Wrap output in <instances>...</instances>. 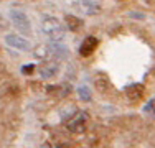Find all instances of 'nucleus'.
<instances>
[{"instance_id":"obj_1","label":"nucleus","mask_w":155,"mask_h":148,"mask_svg":"<svg viewBox=\"0 0 155 148\" xmlns=\"http://www.w3.org/2000/svg\"><path fill=\"white\" fill-rule=\"evenodd\" d=\"M41 28L43 33L46 36H50L54 41H60V40L64 38V28H63L61 21L54 17H45L41 21Z\"/></svg>"},{"instance_id":"obj_2","label":"nucleus","mask_w":155,"mask_h":148,"mask_svg":"<svg viewBox=\"0 0 155 148\" xmlns=\"http://www.w3.org/2000/svg\"><path fill=\"white\" fill-rule=\"evenodd\" d=\"M86 128H87V114L86 112H78L68 122V130L71 133H83Z\"/></svg>"},{"instance_id":"obj_3","label":"nucleus","mask_w":155,"mask_h":148,"mask_svg":"<svg viewBox=\"0 0 155 148\" xmlns=\"http://www.w3.org/2000/svg\"><path fill=\"white\" fill-rule=\"evenodd\" d=\"M10 18H12V23L15 25L20 31L30 33V30H31L30 20H28V17L23 12H20V10H12V12H10Z\"/></svg>"},{"instance_id":"obj_4","label":"nucleus","mask_w":155,"mask_h":148,"mask_svg":"<svg viewBox=\"0 0 155 148\" xmlns=\"http://www.w3.org/2000/svg\"><path fill=\"white\" fill-rule=\"evenodd\" d=\"M5 43L8 46L15 48V50H21V51H30V48H31L28 40H25L23 36H18V35H7Z\"/></svg>"},{"instance_id":"obj_5","label":"nucleus","mask_w":155,"mask_h":148,"mask_svg":"<svg viewBox=\"0 0 155 148\" xmlns=\"http://www.w3.org/2000/svg\"><path fill=\"white\" fill-rule=\"evenodd\" d=\"M78 8L86 15H97L101 12V5L96 0H78Z\"/></svg>"},{"instance_id":"obj_6","label":"nucleus","mask_w":155,"mask_h":148,"mask_svg":"<svg viewBox=\"0 0 155 148\" xmlns=\"http://www.w3.org/2000/svg\"><path fill=\"white\" fill-rule=\"evenodd\" d=\"M97 44L99 41L94 38V36H87V38H84V41L81 43V46H79V54L81 56H89V54H93L94 53V50L97 48Z\"/></svg>"},{"instance_id":"obj_7","label":"nucleus","mask_w":155,"mask_h":148,"mask_svg":"<svg viewBox=\"0 0 155 148\" xmlns=\"http://www.w3.org/2000/svg\"><path fill=\"white\" fill-rule=\"evenodd\" d=\"M125 95L130 101H139L143 95V86L142 84H130V86L125 87Z\"/></svg>"},{"instance_id":"obj_8","label":"nucleus","mask_w":155,"mask_h":148,"mask_svg":"<svg viewBox=\"0 0 155 148\" xmlns=\"http://www.w3.org/2000/svg\"><path fill=\"white\" fill-rule=\"evenodd\" d=\"M94 84H96V87H97V91H101V92H106L110 86L109 77L106 76V74H102V72H99V74L94 76Z\"/></svg>"},{"instance_id":"obj_9","label":"nucleus","mask_w":155,"mask_h":148,"mask_svg":"<svg viewBox=\"0 0 155 148\" xmlns=\"http://www.w3.org/2000/svg\"><path fill=\"white\" fill-rule=\"evenodd\" d=\"M66 25L71 31H78L79 28H83V20H79L74 15H66Z\"/></svg>"},{"instance_id":"obj_10","label":"nucleus","mask_w":155,"mask_h":148,"mask_svg":"<svg viewBox=\"0 0 155 148\" xmlns=\"http://www.w3.org/2000/svg\"><path fill=\"white\" fill-rule=\"evenodd\" d=\"M46 91L50 92V94H54L56 97H61V95H68L71 89H69V87H64V89H63V86H51V87H48Z\"/></svg>"},{"instance_id":"obj_11","label":"nucleus","mask_w":155,"mask_h":148,"mask_svg":"<svg viewBox=\"0 0 155 148\" xmlns=\"http://www.w3.org/2000/svg\"><path fill=\"white\" fill-rule=\"evenodd\" d=\"M58 74V68L54 64H50V66H43L41 68V76L43 77H54Z\"/></svg>"},{"instance_id":"obj_12","label":"nucleus","mask_w":155,"mask_h":148,"mask_svg":"<svg viewBox=\"0 0 155 148\" xmlns=\"http://www.w3.org/2000/svg\"><path fill=\"white\" fill-rule=\"evenodd\" d=\"M78 92H79V95H81V99H83V101H89L91 92L87 91L86 87H79V89H78Z\"/></svg>"},{"instance_id":"obj_13","label":"nucleus","mask_w":155,"mask_h":148,"mask_svg":"<svg viewBox=\"0 0 155 148\" xmlns=\"http://www.w3.org/2000/svg\"><path fill=\"white\" fill-rule=\"evenodd\" d=\"M33 71H35V64H25V66H21V72L23 74H31Z\"/></svg>"},{"instance_id":"obj_14","label":"nucleus","mask_w":155,"mask_h":148,"mask_svg":"<svg viewBox=\"0 0 155 148\" xmlns=\"http://www.w3.org/2000/svg\"><path fill=\"white\" fill-rule=\"evenodd\" d=\"M41 148H50V146H48V145H43V146H41Z\"/></svg>"},{"instance_id":"obj_15","label":"nucleus","mask_w":155,"mask_h":148,"mask_svg":"<svg viewBox=\"0 0 155 148\" xmlns=\"http://www.w3.org/2000/svg\"><path fill=\"white\" fill-rule=\"evenodd\" d=\"M58 148H66V146H58Z\"/></svg>"}]
</instances>
